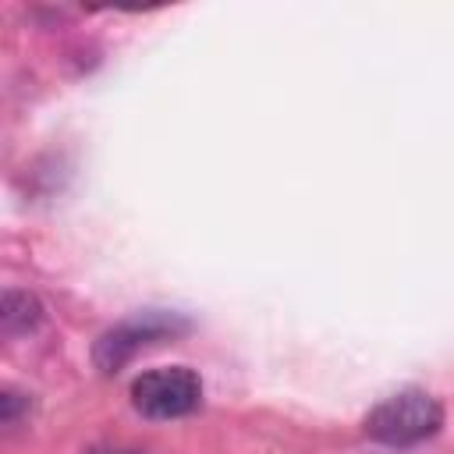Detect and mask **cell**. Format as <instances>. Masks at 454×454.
<instances>
[{
  "label": "cell",
  "mask_w": 454,
  "mask_h": 454,
  "mask_svg": "<svg viewBox=\"0 0 454 454\" xmlns=\"http://www.w3.org/2000/svg\"><path fill=\"white\" fill-rule=\"evenodd\" d=\"M188 330V319L177 316V312H138L117 326H110L96 348H92V362L103 369V372H117L124 362H131L135 351H142L145 344L153 340H163V337H174V333H184Z\"/></svg>",
  "instance_id": "cell-3"
},
{
  "label": "cell",
  "mask_w": 454,
  "mask_h": 454,
  "mask_svg": "<svg viewBox=\"0 0 454 454\" xmlns=\"http://www.w3.org/2000/svg\"><path fill=\"white\" fill-rule=\"evenodd\" d=\"M39 319H43V305H39L28 291H7V294H4L0 323H4V333H7V337H18V333L35 330Z\"/></svg>",
  "instance_id": "cell-4"
},
{
  "label": "cell",
  "mask_w": 454,
  "mask_h": 454,
  "mask_svg": "<svg viewBox=\"0 0 454 454\" xmlns=\"http://www.w3.org/2000/svg\"><path fill=\"white\" fill-rule=\"evenodd\" d=\"M82 454H145V450H135V447H114V443H99V447H89Z\"/></svg>",
  "instance_id": "cell-5"
},
{
  "label": "cell",
  "mask_w": 454,
  "mask_h": 454,
  "mask_svg": "<svg viewBox=\"0 0 454 454\" xmlns=\"http://www.w3.org/2000/svg\"><path fill=\"white\" fill-rule=\"evenodd\" d=\"M443 404L426 390H401L365 415V436L387 447H415L440 433Z\"/></svg>",
  "instance_id": "cell-1"
},
{
  "label": "cell",
  "mask_w": 454,
  "mask_h": 454,
  "mask_svg": "<svg viewBox=\"0 0 454 454\" xmlns=\"http://www.w3.org/2000/svg\"><path fill=\"white\" fill-rule=\"evenodd\" d=\"M199 404H202V380L188 365H163L131 380V408L142 419L170 422L192 415Z\"/></svg>",
  "instance_id": "cell-2"
}]
</instances>
